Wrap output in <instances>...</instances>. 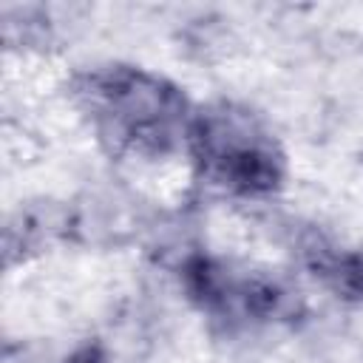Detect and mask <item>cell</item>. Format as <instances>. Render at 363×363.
Instances as JSON below:
<instances>
[{
    "label": "cell",
    "mask_w": 363,
    "mask_h": 363,
    "mask_svg": "<svg viewBox=\"0 0 363 363\" xmlns=\"http://www.w3.org/2000/svg\"><path fill=\"white\" fill-rule=\"evenodd\" d=\"M62 363H108V352L102 343L96 340H85L82 346H77Z\"/></svg>",
    "instance_id": "277c9868"
},
{
    "label": "cell",
    "mask_w": 363,
    "mask_h": 363,
    "mask_svg": "<svg viewBox=\"0 0 363 363\" xmlns=\"http://www.w3.org/2000/svg\"><path fill=\"white\" fill-rule=\"evenodd\" d=\"M94 133L119 156L164 159L187 147L193 108L164 77L139 65H96L74 79Z\"/></svg>",
    "instance_id": "6da1fadb"
},
{
    "label": "cell",
    "mask_w": 363,
    "mask_h": 363,
    "mask_svg": "<svg viewBox=\"0 0 363 363\" xmlns=\"http://www.w3.org/2000/svg\"><path fill=\"white\" fill-rule=\"evenodd\" d=\"M306 267L309 272L337 298L360 301L363 298V255L315 238L306 244Z\"/></svg>",
    "instance_id": "3957f363"
},
{
    "label": "cell",
    "mask_w": 363,
    "mask_h": 363,
    "mask_svg": "<svg viewBox=\"0 0 363 363\" xmlns=\"http://www.w3.org/2000/svg\"><path fill=\"white\" fill-rule=\"evenodd\" d=\"M201 179L233 196H269L284 182V150L264 122L233 102L193 111L187 147Z\"/></svg>",
    "instance_id": "7a4b0ae2"
}]
</instances>
